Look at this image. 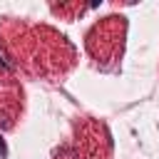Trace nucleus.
I'll use <instances>...</instances> for the list:
<instances>
[{
  "instance_id": "obj_1",
  "label": "nucleus",
  "mask_w": 159,
  "mask_h": 159,
  "mask_svg": "<svg viewBox=\"0 0 159 159\" xmlns=\"http://www.w3.org/2000/svg\"><path fill=\"white\" fill-rule=\"evenodd\" d=\"M2 154H5V144L0 142V157H2Z\"/></svg>"
}]
</instances>
